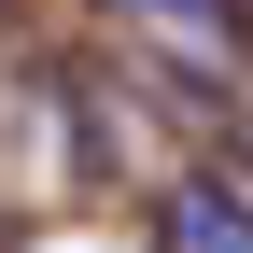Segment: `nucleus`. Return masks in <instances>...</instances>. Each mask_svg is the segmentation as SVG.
<instances>
[{
    "mask_svg": "<svg viewBox=\"0 0 253 253\" xmlns=\"http://www.w3.org/2000/svg\"><path fill=\"white\" fill-rule=\"evenodd\" d=\"M155 225H169V253H253V197L239 183H169V211H155Z\"/></svg>",
    "mask_w": 253,
    "mask_h": 253,
    "instance_id": "obj_1",
    "label": "nucleus"
},
{
    "mask_svg": "<svg viewBox=\"0 0 253 253\" xmlns=\"http://www.w3.org/2000/svg\"><path fill=\"white\" fill-rule=\"evenodd\" d=\"M126 28H155L169 56H197V71H225V42H239V0H113Z\"/></svg>",
    "mask_w": 253,
    "mask_h": 253,
    "instance_id": "obj_2",
    "label": "nucleus"
}]
</instances>
